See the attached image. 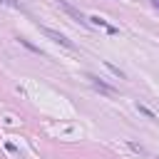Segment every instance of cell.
<instances>
[{
	"instance_id": "6da1fadb",
	"label": "cell",
	"mask_w": 159,
	"mask_h": 159,
	"mask_svg": "<svg viewBox=\"0 0 159 159\" xmlns=\"http://www.w3.org/2000/svg\"><path fill=\"white\" fill-rule=\"evenodd\" d=\"M40 27V32L45 35V37H50L52 42H57V45H62V47H67V50H75V42L72 40H67L62 32H57V30H50V27H45V25H37Z\"/></svg>"
},
{
	"instance_id": "7a4b0ae2",
	"label": "cell",
	"mask_w": 159,
	"mask_h": 159,
	"mask_svg": "<svg viewBox=\"0 0 159 159\" xmlns=\"http://www.w3.org/2000/svg\"><path fill=\"white\" fill-rule=\"evenodd\" d=\"M57 5H60V10H65V12H67L72 20H77L82 27H92V25H89V20H87V17H84V15H82V12L75 7V5H70L67 0H57Z\"/></svg>"
},
{
	"instance_id": "3957f363",
	"label": "cell",
	"mask_w": 159,
	"mask_h": 159,
	"mask_svg": "<svg viewBox=\"0 0 159 159\" xmlns=\"http://www.w3.org/2000/svg\"><path fill=\"white\" fill-rule=\"evenodd\" d=\"M87 80H89V84L94 87V89H99L102 94H107V97H117V89L112 87V84H107V82H102L97 75H87Z\"/></svg>"
},
{
	"instance_id": "277c9868",
	"label": "cell",
	"mask_w": 159,
	"mask_h": 159,
	"mask_svg": "<svg viewBox=\"0 0 159 159\" xmlns=\"http://www.w3.org/2000/svg\"><path fill=\"white\" fill-rule=\"evenodd\" d=\"M137 109H139V112H142L144 117H149V119H157V112H152V109H149L147 104H142V102H137Z\"/></svg>"
},
{
	"instance_id": "5b68a950",
	"label": "cell",
	"mask_w": 159,
	"mask_h": 159,
	"mask_svg": "<svg viewBox=\"0 0 159 159\" xmlns=\"http://www.w3.org/2000/svg\"><path fill=\"white\" fill-rule=\"evenodd\" d=\"M104 67H107V70H109V72H112V75H117V77H119V80H124V77H127V75H124V72H122V70H119V67H114V65H112V62H104Z\"/></svg>"
},
{
	"instance_id": "8992f818",
	"label": "cell",
	"mask_w": 159,
	"mask_h": 159,
	"mask_svg": "<svg viewBox=\"0 0 159 159\" xmlns=\"http://www.w3.org/2000/svg\"><path fill=\"white\" fill-rule=\"evenodd\" d=\"M20 45H25L27 50H32V52H37V55H42V50H40V47H35V45H32L30 40H25V37H20Z\"/></svg>"
},
{
	"instance_id": "52a82bcc",
	"label": "cell",
	"mask_w": 159,
	"mask_h": 159,
	"mask_svg": "<svg viewBox=\"0 0 159 159\" xmlns=\"http://www.w3.org/2000/svg\"><path fill=\"white\" fill-rule=\"evenodd\" d=\"M0 2H2V5H12V7H17V5L12 2V0H0Z\"/></svg>"
},
{
	"instance_id": "ba28073f",
	"label": "cell",
	"mask_w": 159,
	"mask_h": 159,
	"mask_svg": "<svg viewBox=\"0 0 159 159\" xmlns=\"http://www.w3.org/2000/svg\"><path fill=\"white\" fill-rule=\"evenodd\" d=\"M152 2H154V7H159V0H152Z\"/></svg>"
}]
</instances>
